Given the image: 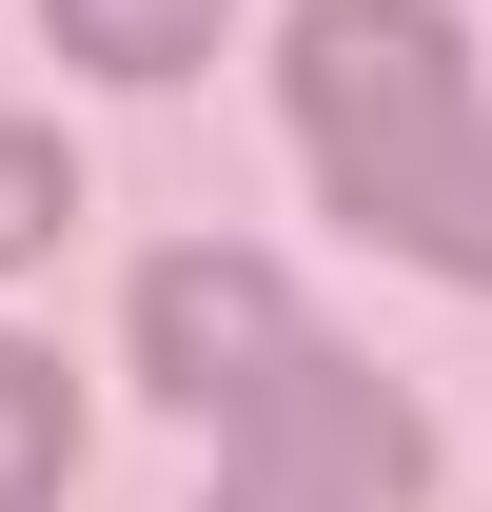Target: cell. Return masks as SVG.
<instances>
[{
	"label": "cell",
	"mask_w": 492,
	"mask_h": 512,
	"mask_svg": "<svg viewBox=\"0 0 492 512\" xmlns=\"http://www.w3.org/2000/svg\"><path fill=\"white\" fill-rule=\"evenodd\" d=\"M276 99H296V138H315V178H335V217H374L433 138L473 119V60H453V20H433V0H296Z\"/></svg>",
	"instance_id": "1"
},
{
	"label": "cell",
	"mask_w": 492,
	"mask_h": 512,
	"mask_svg": "<svg viewBox=\"0 0 492 512\" xmlns=\"http://www.w3.org/2000/svg\"><path fill=\"white\" fill-rule=\"evenodd\" d=\"M414 473H433L414 394L374 375V355H335V335H296V355L237 394V493H276V512H394Z\"/></svg>",
	"instance_id": "2"
},
{
	"label": "cell",
	"mask_w": 492,
	"mask_h": 512,
	"mask_svg": "<svg viewBox=\"0 0 492 512\" xmlns=\"http://www.w3.org/2000/svg\"><path fill=\"white\" fill-rule=\"evenodd\" d=\"M276 355H296V296H276V256L197 237V256H158V276H138V394H178V414H237Z\"/></svg>",
	"instance_id": "3"
},
{
	"label": "cell",
	"mask_w": 492,
	"mask_h": 512,
	"mask_svg": "<svg viewBox=\"0 0 492 512\" xmlns=\"http://www.w3.org/2000/svg\"><path fill=\"white\" fill-rule=\"evenodd\" d=\"M374 237H394V256H433V276H473V296H492V119H453V138H433L414 178L374 197Z\"/></svg>",
	"instance_id": "4"
},
{
	"label": "cell",
	"mask_w": 492,
	"mask_h": 512,
	"mask_svg": "<svg viewBox=\"0 0 492 512\" xmlns=\"http://www.w3.org/2000/svg\"><path fill=\"white\" fill-rule=\"evenodd\" d=\"M40 40L99 79H197L217 60V0H40Z\"/></svg>",
	"instance_id": "5"
},
{
	"label": "cell",
	"mask_w": 492,
	"mask_h": 512,
	"mask_svg": "<svg viewBox=\"0 0 492 512\" xmlns=\"http://www.w3.org/2000/svg\"><path fill=\"white\" fill-rule=\"evenodd\" d=\"M60 434H79L60 355H20V335H0V512H60Z\"/></svg>",
	"instance_id": "6"
},
{
	"label": "cell",
	"mask_w": 492,
	"mask_h": 512,
	"mask_svg": "<svg viewBox=\"0 0 492 512\" xmlns=\"http://www.w3.org/2000/svg\"><path fill=\"white\" fill-rule=\"evenodd\" d=\"M60 217H79V178H60V138H40V119H0V276H20V256L60 237Z\"/></svg>",
	"instance_id": "7"
},
{
	"label": "cell",
	"mask_w": 492,
	"mask_h": 512,
	"mask_svg": "<svg viewBox=\"0 0 492 512\" xmlns=\"http://www.w3.org/2000/svg\"><path fill=\"white\" fill-rule=\"evenodd\" d=\"M217 512H276V493H217Z\"/></svg>",
	"instance_id": "8"
}]
</instances>
